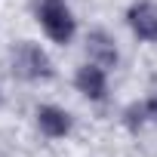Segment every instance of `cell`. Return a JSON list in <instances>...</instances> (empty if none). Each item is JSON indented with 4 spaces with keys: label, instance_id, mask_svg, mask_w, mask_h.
I'll return each mask as SVG.
<instances>
[{
    "label": "cell",
    "instance_id": "cell-1",
    "mask_svg": "<svg viewBox=\"0 0 157 157\" xmlns=\"http://www.w3.org/2000/svg\"><path fill=\"white\" fill-rule=\"evenodd\" d=\"M10 68H13V74L19 77V80H25V83H46V80L56 77V65H52L49 52L40 43H34V40L16 43V49L10 56Z\"/></svg>",
    "mask_w": 157,
    "mask_h": 157
},
{
    "label": "cell",
    "instance_id": "cell-2",
    "mask_svg": "<svg viewBox=\"0 0 157 157\" xmlns=\"http://www.w3.org/2000/svg\"><path fill=\"white\" fill-rule=\"evenodd\" d=\"M34 16H37V25L40 31L59 43V46H68L77 34V19L68 6V0H37L34 3Z\"/></svg>",
    "mask_w": 157,
    "mask_h": 157
},
{
    "label": "cell",
    "instance_id": "cell-3",
    "mask_svg": "<svg viewBox=\"0 0 157 157\" xmlns=\"http://www.w3.org/2000/svg\"><path fill=\"white\" fill-rule=\"evenodd\" d=\"M126 25H129V31L139 40L157 43V3H151V0H136V3H129Z\"/></svg>",
    "mask_w": 157,
    "mask_h": 157
},
{
    "label": "cell",
    "instance_id": "cell-4",
    "mask_svg": "<svg viewBox=\"0 0 157 157\" xmlns=\"http://www.w3.org/2000/svg\"><path fill=\"white\" fill-rule=\"evenodd\" d=\"M74 86L90 102H105V96H108V71L93 65V62H86V65H80L74 71Z\"/></svg>",
    "mask_w": 157,
    "mask_h": 157
},
{
    "label": "cell",
    "instance_id": "cell-5",
    "mask_svg": "<svg viewBox=\"0 0 157 157\" xmlns=\"http://www.w3.org/2000/svg\"><path fill=\"white\" fill-rule=\"evenodd\" d=\"M86 56H90L93 65H99V68H105V71L117 68V62H120L117 40H114L108 31H102V28H96V31L86 34Z\"/></svg>",
    "mask_w": 157,
    "mask_h": 157
},
{
    "label": "cell",
    "instance_id": "cell-6",
    "mask_svg": "<svg viewBox=\"0 0 157 157\" xmlns=\"http://www.w3.org/2000/svg\"><path fill=\"white\" fill-rule=\"evenodd\" d=\"M34 117H37V129L46 139H65L71 132V126H74L71 114L65 108H59V105H40L34 111Z\"/></svg>",
    "mask_w": 157,
    "mask_h": 157
},
{
    "label": "cell",
    "instance_id": "cell-7",
    "mask_svg": "<svg viewBox=\"0 0 157 157\" xmlns=\"http://www.w3.org/2000/svg\"><path fill=\"white\" fill-rule=\"evenodd\" d=\"M123 123H126V129L139 132V129L148 123V114H145V102H132V105L123 111Z\"/></svg>",
    "mask_w": 157,
    "mask_h": 157
},
{
    "label": "cell",
    "instance_id": "cell-8",
    "mask_svg": "<svg viewBox=\"0 0 157 157\" xmlns=\"http://www.w3.org/2000/svg\"><path fill=\"white\" fill-rule=\"evenodd\" d=\"M145 114H148V123H157V93L145 99Z\"/></svg>",
    "mask_w": 157,
    "mask_h": 157
},
{
    "label": "cell",
    "instance_id": "cell-9",
    "mask_svg": "<svg viewBox=\"0 0 157 157\" xmlns=\"http://www.w3.org/2000/svg\"><path fill=\"white\" fill-rule=\"evenodd\" d=\"M0 105H3V93H0Z\"/></svg>",
    "mask_w": 157,
    "mask_h": 157
}]
</instances>
